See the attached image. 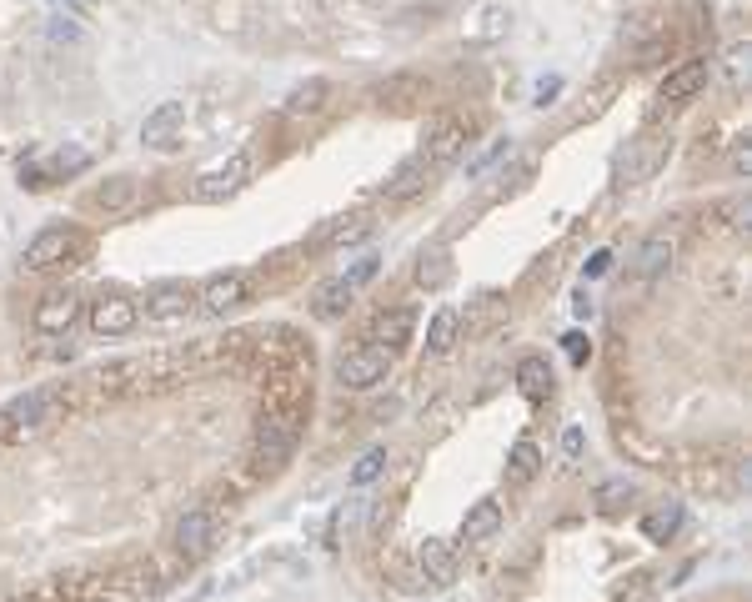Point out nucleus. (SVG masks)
<instances>
[{"instance_id": "2eb2a0df", "label": "nucleus", "mask_w": 752, "mask_h": 602, "mask_svg": "<svg viewBox=\"0 0 752 602\" xmlns=\"http://www.w3.org/2000/svg\"><path fill=\"white\" fill-rule=\"evenodd\" d=\"M672 261H677V241H672L667 231H657V236H647V241L632 251L627 271H632L637 281H657V276H667V271H672Z\"/></svg>"}, {"instance_id": "2f4dec72", "label": "nucleus", "mask_w": 752, "mask_h": 602, "mask_svg": "<svg viewBox=\"0 0 752 602\" xmlns=\"http://www.w3.org/2000/svg\"><path fill=\"white\" fill-rule=\"evenodd\" d=\"M632 497H637V482H627V477H612V482L597 487V507L602 512H622Z\"/></svg>"}, {"instance_id": "c756f323", "label": "nucleus", "mask_w": 752, "mask_h": 602, "mask_svg": "<svg viewBox=\"0 0 752 602\" xmlns=\"http://www.w3.org/2000/svg\"><path fill=\"white\" fill-rule=\"evenodd\" d=\"M427 91V81L422 76H392V81H382V86H376V101H382V106H407L412 96H422Z\"/></svg>"}, {"instance_id": "9b49d317", "label": "nucleus", "mask_w": 752, "mask_h": 602, "mask_svg": "<svg viewBox=\"0 0 752 602\" xmlns=\"http://www.w3.org/2000/svg\"><path fill=\"white\" fill-rule=\"evenodd\" d=\"M191 307H196V291L186 286V281H161V286H151L146 291V322H181V317H191Z\"/></svg>"}, {"instance_id": "a211bd4d", "label": "nucleus", "mask_w": 752, "mask_h": 602, "mask_svg": "<svg viewBox=\"0 0 752 602\" xmlns=\"http://www.w3.org/2000/svg\"><path fill=\"white\" fill-rule=\"evenodd\" d=\"M417 562H422V577H427L432 587H452V582H457V547H452L447 537H427V542L417 547Z\"/></svg>"}, {"instance_id": "ea45409f", "label": "nucleus", "mask_w": 752, "mask_h": 602, "mask_svg": "<svg viewBox=\"0 0 752 602\" xmlns=\"http://www.w3.org/2000/svg\"><path fill=\"white\" fill-rule=\"evenodd\" d=\"M732 171H737V176H747V171H752V151H747V141H737V146H732Z\"/></svg>"}, {"instance_id": "6e6552de", "label": "nucleus", "mask_w": 752, "mask_h": 602, "mask_svg": "<svg viewBox=\"0 0 752 602\" xmlns=\"http://www.w3.org/2000/svg\"><path fill=\"white\" fill-rule=\"evenodd\" d=\"M136 322H141V307H136L131 296H121V291L91 301V332L96 337H131Z\"/></svg>"}, {"instance_id": "b1692460", "label": "nucleus", "mask_w": 752, "mask_h": 602, "mask_svg": "<svg viewBox=\"0 0 752 602\" xmlns=\"http://www.w3.org/2000/svg\"><path fill=\"white\" fill-rule=\"evenodd\" d=\"M682 527V502H657L647 517H642V537L647 542H672Z\"/></svg>"}, {"instance_id": "c9c22d12", "label": "nucleus", "mask_w": 752, "mask_h": 602, "mask_svg": "<svg viewBox=\"0 0 752 602\" xmlns=\"http://www.w3.org/2000/svg\"><path fill=\"white\" fill-rule=\"evenodd\" d=\"M562 352H567V362H577V367H582V362L592 357V342H587V332H567V337H562Z\"/></svg>"}, {"instance_id": "58836bf2", "label": "nucleus", "mask_w": 752, "mask_h": 602, "mask_svg": "<svg viewBox=\"0 0 752 602\" xmlns=\"http://www.w3.org/2000/svg\"><path fill=\"white\" fill-rule=\"evenodd\" d=\"M582 447H587L582 427H567V432H562V452H567V457H582Z\"/></svg>"}, {"instance_id": "9d476101", "label": "nucleus", "mask_w": 752, "mask_h": 602, "mask_svg": "<svg viewBox=\"0 0 752 602\" xmlns=\"http://www.w3.org/2000/svg\"><path fill=\"white\" fill-rule=\"evenodd\" d=\"M31 322H36L41 337H66V332L81 322V296H76V291H51V296H41Z\"/></svg>"}, {"instance_id": "7c9ffc66", "label": "nucleus", "mask_w": 752, "mask_h": 602, "mask_svg": "<svg viewBox=\"0 0 752 602\" xmlns=\"http://www.w3.org/2000/svg\"><path fill=\"white\" fill-rule=\"evenodd\" d=\"M382 472H387V447H371V452H361V457H356V467H351V487H371Z\"/></svg>"}, {"instance_id": "39448f33", "label": "nucleus", "mask_w": 752, "mask_h": 602, "mask_svg": "<svg viewBox=\"0 0 752 602\" xmlns=\"http://www.w3.org/2000/svg\"><path fill=\"white\" fill-rule=\"evenodd\" d=\"M216 532H221V512L216 507H186L181 517H176V532H171V547L181 552V557H201V552H211V542H216Z\"/></svg>"}, {"instance_id": "c85d7f7f", "label": "nucleus", "mask_w": 752, "mask_h": 602, "mask_svg": "<svg viewBox=\"0 0 752 602\" xmlns=\"http://www.w3.org/2000/svg\"><path fill=\"white\" fill-rule=\"evenodd\" d=\"M96 206L101 211H131L136 206V181L131 176H111L106 186H96Z\"/></svg>"}, {"instance_id": "f3484780", "label": "nucleus", "mask_w": 752, "mask_h": 602, "mask_svg": "<svg viewBox=\"0 0 752 602\" xmlns=\"http://www.w3.org/2000/svg\"><path fill=\"white\" fill-rule=\"evenodd\" d=\"M412 327H417V312H412V307H392V312H382V317L371 322V337H366V342H376L382 352L397 357V352L412 342Z\"/></svg>"}, {"instance_id": "423d86ee", "label": "nucleus", "mask_w": 752, "mask_h": 602, "mask_svg": "<svg viewBox=\"0 0 752 602\" xmlns=\"http://www.w3.org/2000/svg\"><path fill=\"white\" fill-rule=\"evenodd\" d=\"M81 251V236L76 231H66V226H46V231H36L31 241H26V271H56V266H66L71 256Z\"/></svg>"}, {"instance_id": "f257e3e1", "label": "nucleus", "mask_w": 752, "mask_h": 602, "mask_svg": "<svg viewBox=\"0 0 752 602\" xmlns=\"http://www.w3.org/2000/svg\"><path fill=\"white\" fill-rule=\"evenodd\" d=\"M301 432H306V407H276V412H261L256 447H251L256 467H261V472L286 467L291 452H296V442H301Z\"/></svg>"}, {"instance_id": "0eeeda50", "label": "nucleus", "mask_w": 752, "mask_h": 602, "mask_svg": "<svg viewBox=\"0 0 752 602\" xmlns=\"http://www.w3.org/2000/svg\"><path fill=\"white\" fill-rule=\"evenodd\" d=\"M246 291H251V276H246V271H216V276L196 291V307H201L206 317H226V312H236L241 301H246Z\"/></svg>"}, {"instance_id": "72a5a7b5", "label": "nucleus", "mask_w": 752, "mask_h": 602, "mask_svg": "<svg viewBox=\"0 0 752 602\" xmlns=\"http://www.w3.org/2000/svg\"><path fill=\"white\" fill-rule=\"evenodd\" d=\"M502 151H512V141H507V136H497V141H492L482 156H472V161H467V176H482V171H487V166H492Z\"/></svg>"}, {"instance_id": "a19ab883", "label": "nucleus", "mask_w": 752, "mask_h": 602, "mask_svg": "<svg viewBox=\"0 0 752 602\" xmlns=\"http://www.w3.org/2000/svg\"><path fill=\"white\" fill-rule=\"evenodd\" d=\"M572 312H577V317H592V296H587V291H577V301H572Z\"/></svg>"}, {"instance_id": "1a4fd4ad", "label": "nucleus", "mask_w": 752, "mask_h": 602, "mask_svg": "<svg viewBox=\"0 0 752 602\" xmlns=\"http://www.w3.org/2000/svg\"><path fill=\"white\" fill-rule=\"evenodd\" d=\"M707 61L697 56V61H682V66H672L667 76H662V86H657V111H677V106H687L702 86H707Z\"/></svg>"}, {"instance_id": "473e14b6", "label": "nucleus", "mask_w": 752, "mask_h": 602, "mask_svg": "<svg viewBox=\"0 0 752 602\" xmlns=\"http://www.w3.org/2000/svg\"><path fill=\"white\" fill-rule=\"evenodd\" d=\"M376 271H382V256H371V251H366L361 261H351V271H341V281H346L351 291H361L366 281H376Z\"/></svg>"}, {"instance_id": "dca6fc26", "label": "nucleus", "mask_w": 752, "mask_h": 602, "mask_svg": "<svg viewBox=\"0 0 752 602\" xmlns=\"http://www.w3.org/2000/svg\"><path fill=\"white\" fill-rule=\"evenodd\" d=\"M91 166V151H56L46 166H26L21 171V186H31V191H41V186H51V181H66V176H81Z\"/></svg>"}, {"instance_id": "f704fd0d", "label": "nucleus", "mask_w": 752, "mask_h": 602, "mask_svg": "<svg viewBox=\"0 0 752 602\" xmlns=\"http://www.w3.org/2000/svg\"><path fill=\"white\" fill-rule=\"evenodd\" d=\"M647 597H652V577H647V572H637L627 587H617V597H612V602H647Z\"/></svg>"}, {"instance_id": "4468645a", "label": "nucleus", "mask_w": 752, "mask_h": 602, "mask_svg": "<svg viewBox=\"0 0 752 602\" xmlns=\"http://www.w3.org/2000/svg\"><path fill=\"white\" fill-rule=\"evenodd\" d=\"M662 156H667V136H642V141H632V151L617 161V181H622V186H642V181L662 166Z\"/></svg>"}, {"instance_id": "4c0bfd02", "label": "nucleus", "mask_w": 752, "mask_h": 602, "mask_svg": "<svg viewBox=\"0 0 752 602\" xmlns=\"http://www.w3.org/2000/svg\"><path fill=\"white\" fill-rule=\"evenodd\" d=\"M557 91H562V76H542L532 96H537V106H552V96H557Z\"/></svg>"}, {"instance_id": "cd10ccee", "label": "nucleus", "mask_w": 752, "mask_h": 602, "mask_svg": "<svg viewBox=\"0 0 752 602\" xmlns=\"http://www.w3.org/2000/svg\"><path fill=\"white\" fill-rule=\"evenodd\" d=\"M452 271H457V266H452L447 251H427V256L417 261V286H422V291H442V286L452 281Z\"/></svg>"}, {"instance_id": "20e7f679", "label": "nucleus", "mask_w": 752, "mask_h": 602, "mask_svg": "<svg viewBox=\"0 0 752 602\" xmlns=\"http://www.w3.org/2000/svg\"><path fill=\"white\" fill-rule=\"evenodd\" d=\"M387 372H392V352H382L376 342H361V347H351V352L336 357V382L346 392H366V387L382 382Z\"/></svg>"}, {"instance_id": "e433bc0d", "label": "nucleus", "mask_w": 752, "mask_h": 602, "mask_svg": "<svg viewBox=\"0 0 752 602\" xmlns=\"http://www.w3.org/2000/svg\"><path fill=\"white\" fill-rule=\"evenodd\" d=\"M607 271H612V251H592L582 276H587V281H597V276H607Z\"/></svg>"}, {"instance_id": "aec40b11", "label": "nucleus", "mask_w": 752, "mask_h": 602, "mask_svg": "<svg viewBox=\"0 0 752 602\" xmlns=\"http://www.w3.org/2000/svg\"><path fill=\"white\" fill-rule=\"evenodd\" d=\"M326 96H331V81L311 76V81H301V86H291V91H286V101H281V116H291V121H301V116H316V111L326 106Z\"/></svg>"}, {"instance_id": "f03ea898", "label": "nucleus", "mask_w": 752, "mask_h": 602, "mask_svg": "<svg viewBox=\"0 0 752 602\" xmlns=\"http://www.w3.org/2000/svg\"><path fill=\"white\" fill-rule=\"evenodd\" d=\"M61 402H66L61 387H36V392H26V397L0 407V432H6V437H31V432H41V427L56 422Z\"/></svg>"}, {"instance_id": "393cba45", "label": "nucleus", "mask_w": 752, "mask_h": 602, "mask_svg": "<svg viewBox=\"0 0 752 602\" xmlns=\"http://www.w3.org/2000/svg\"><path fill=\"white\" fill-rule=\"evenodd\" d=\"M517 387H522V397L542 402V397L552 392V367H547L542 357H522V362H517Z\"/></svg>"}, {"instance_id": "5701e85b", "label": "nucleus", "mask_w": 752, "mask_h": 602, "mask_svg": "<svg viewBox=\"0 0 752 602\" xmlns=\"http://www.w3.org/2000/svg\"><path fill=\"white\" fill-rule=\"evenodd\" d=\"M371 231H376L371 216H341V221L321 226V231L311 236V246H351V241H366Z\"/></svg>"}, {"instance_id": "6ab92c4d", "label": "nucleus", "mask_w": 752, "mask_h": 602, "mask_svg": "<svg viewBox=\"0 0 752 602\" xmlns=\"http://www.w3.org/2000/svg\"><path fill=\"white\" fill-rule=\"evenodd\" d=\"M432 186V166L422 161V156H412V161H402L397 171H392V181L382 186V196L387 201H412V196H422Z\"/></svg>"}, {"instance_id": "f8f14e48", "label": "nucleus", "mask_w": 752, "mask_h": 602, "mask_svg": "<svg viewBox=\"0 0 752 602\" xmlns=\"http://www.w3.org/2000/svg\"><path fill=\"white\" fill-rule=\"evenodd\" d=\"M181 126H186V101H161L146 121H141V141L151 151H171L181 141Z\"/></svg>"}, {"instance_id": "412c9836", "label": "nucleus", "mask_w": 752, "mask_h": 602, "mask_svg": "<svg viewBox=\"0 0 752 602\" xmlns=\"http://www.w3.org/2000/svg\"><path fill=\"white\" fill-rule=\"evenodd\" d=\"M497 532H502V502H497V497L472 502L467 517H462V542H487V537H497Z\"/></svg>"}, {"instance_id": "a878e982", "label": "nucleus", "mask_w": 752, "mask_h": 602, "mask_svg": "<svg viewBox=\"0 0 752 602\" xmlns=\"http://www.w3.org/2000/svg\"><path fill=\"white\" fill-rule=\"evenodd\" d=\"M457 327H462V317H457L452 307H442V312L432 317V327H427V352H432V357H447V352L457 347Z\"/></svg>"}, {"instance_id": "bb28decb", "label": "nucleus", "mask_w": 752, "mask_h": 602, "mask_svg": "<svg viewBox=\"0 0 752 602\" xmlns=\"http://www.w3.org/2000/svg\"><path fill=\"white\" fill-rule=\"evenodd\" d=\"M537 472H542V447H537V442H517V447L507 452V482L522 487V482H532Z\"/></svg>"}, {"instance_id": "7ed1b4c3", "label": "nucleus", "mask_w": 752, "mask_h": 602, "mask_svg": "<svg viewBox=\"0 0 752 602\" xmlns=\"http://www.w3.org/2000/svg\"><path fill=\"white\" fill-rule=\"evenodd\" d=\"M251 176H256V151H231L226 161L206 166V171L191 181V201H201V206H216V201L236 196V191H241Z\"/></svg>"}, {"instance_id": "ddd939ff", "label": "nucleus", "mask_w": 752, "mask_h": 602, "mask_svg": "<svg viewBox=\"0 0 752 602\" xmlns=\"http://www.w3.org/2000/svg\"><path fill=\"white\" fill-rule=\"evenodd\" d=\"M467 151V121H457V116H447V121H437L432 131H427V146H422V161L437 171V166H452L457 156Z\"/></svg>"}, {"instance_id": "4be33fe9", "label": "nucleus", "mask_w": 752, "mask_h": 602, "mask_svg": "<svg viewBox=\"0 0 752 602\" xmlns=\"http://www.w3.org/2000/svg\"><path fill=\"white\" fill-rule=\"evenodd\" d=\"M351 296H356V291H351L341 276H331V281H321V286H316L311 312H316L321 322H336V317H346V312H351Z\"/></svg>"}]
</instances>
